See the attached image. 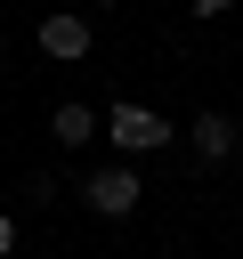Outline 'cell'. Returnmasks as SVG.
<instances>
[{"label": "cell", "instance_id": "obj_1", "mask_svg": "<svg viewBox=\"0 0 243 259\" xmlns=\"http://www.w3.org/2000/svg\"><path fill=\"white\" fill-rule=\"evenodd\" d=\"M105 138H113V146H122V154H154V146H162V138H170V121H162V113H146V105H130V97H122V105H113V113H105Z\"/></svg>", "mask_w": 243, "mask_h": 259}, {"label": "cell", "instance_id": "obj_2", "mask_svg": "<svg viewBox=\"0 0 243 259\" xmlns=\"http://www.w3.org/2000/svg\"><path fill=\"white\" fill-rule=\"evenodd\" d=\"M81 194H89L97 219H130V210H138V178H130V170H97Z\"/></svg>", "mask_w": 243, "mask_h": 259}, {"label": "cell", "instance_id": "obj_3", "mask_svg": "<svg viewBox=\"0 0 243 259\" xmlns=\"http://www.w3.org/2000/svg\"><path fill=\"white\" fill-rule=\"evenodd\" d=\"M40 57H57V65L89 57V24L81 16H40Z\"/></svg>", "mask_w": 243, "mask_h": 259}, {"label": "cell", "instance_id": "obj_4", "mask_svg": "<svg viewBox=\"0 0 243 259\" xmlns=\"http://www.w3.org/2000/svg\"><path fill=\"white\" fill-rule=\"evenodd\" d=\"M49 138H57V146H89V138H97V113H89V105H57V113H49Z\"/></svg>", "mask_w": 243, "mask_h": 259}, {"label": "cell", "instance_id": "obj_5", "mask_svg": "<svg viewBox=\"0 0 243 259\" xmlns=\"http://www.w3.org/2000/svg\"><path fill=\"white\" fill-rule=\"evenodd\" d=\"M194 154H202V162H227V154H235V121H227V113H202V121H194Z\"/></svg>", "mask_w": 243, "mask_h": 259}, {"label": "cell", "instance_id": "obj_6", "mask_svg": "<svg viewBox=\"0 0 243 259\" xmlns=\"http://www.w3.org/2000/svg\"><path fill=\"white\" fill-rule=\"evenodd\" d=\"M227 8H235V0H194V16H227Z\"/></svg>", "mask_w": 243, "mask_h": 259}, {"label": "cell", "instance_id": "obj_7", "mask_svg": "<svg viewBox=\"0 0 243 259\" xmlns=\"http://www.w3.org/2000/svg\"><path fill=\"white\" fill-rule=\"evenodd\" d=\"M8 243H16V219H8V210H0V251H8Z\"/></svg>", "mask_w": 243, "mask_h": 259}, {"label": "cell", "instance_id": "obj_8", "mask_svg": "<svg viewBox=\"0 0 243 259\" xmlns=\"http://www.w3.org/2000/svg\"><path fill=\"white\" fill-rule=\"evenodd\" d=\"M97 8H113V0H97Z\"/></svg>", "mask_w": 243, "mask_h": 259}, {"label": "cell", "instance_id": "obj_9", "mask_svg": "<svg viewBox=\"0 0 243 259\" xmlns=\"http://www.w3.org/2000/svg\"><path fill=\"white\" fill-rule=\"evenodd\" d=\"M0 49H8V32H0Z\"/></svg>", "mask_w": 243, "mask_h": 259}]
</instances>
